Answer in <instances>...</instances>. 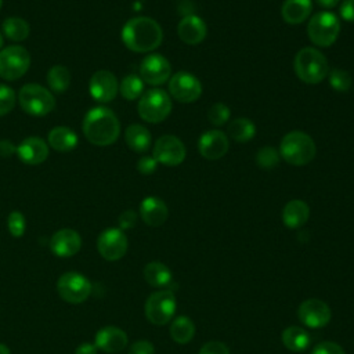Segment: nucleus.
<instances>
[{"instance_id":"f257e3e1","label":"nucleus","mask_w":354,"mask_h":354,"mask_svg":"<svg viewBox=\"0 0 354 354\" xmlns=\"http://www.w3.org/2000/svg\"><path fill=\"white\" fill-rule=\"evenodd\" d=\"M163 32L160 25L149 17H134L122 29L123 44L134 53H148L160 46Z\"/></svg>"},{"instance_id":"f03ea898","label":"nucleus","mask_w":354,"mask_h":354,"mask_svg":"<svg viewBox=\"0 0 354 354\" xmlns=\"http://www.w3.org/2000/svg\"><path fill=\"white\" fill-rule=\"evenodd\" d=\"M83 134L94 145L106 147L113 144L120 134V123L113 111L106 106L90 109L83 119Z\"/></svg>"},{"instance_id":"7ed1b4c3","label":"nucleus","mask_w":354,"mask_h":354,"mask_svg":"<svg viewBox=\"0 0 354 354\" xmlns=\"http://www.w3.org/2000/svg\"><path fill=\"white\" fill-rule=\"evenodd\" d=\"M293 65L297 77L307 84H317L329 73L326 57L314 47H304L299 50Z\"/></svg>"},{"instance_id":"20e7f679","label":"nucleus","mask_w":354,"mask_h":354,"mask_svg":"<svg viewBox=\"0 0 354 354\" xmlns=\"http://www.w3.org/2000/svg\"><path fill=\"white\" fill-rule=\"evenodd\" d=\"M317 153V147L313 138L303 131L288 133L279 145V155L285 162L293 166L310 163Z\"/></svg>"},{"instance_id":"39448f33","label":"nucleus","mask_w":354,"mask_h":354,"mask_svg":"<svg viewBox=\"0 0 354 354\" xmlns=\"http://www.w3.org/2000/svg\"><path fill=\"white\" fill-rule=\"evenodd\" d=\"M18 101L28 115L36 118L46 116L55 108V98L53 93L37 83L24 84L19 88Z\"/></svg>"},{"instance_id":"423d86ee","label":"nucleus","mask_w":354,"mask_h":354,"mask_svg":"<svg viewBox=\"0 0 354 354\" xmlns=\"http://www.w3.org/2000/svg\"><path fill=\"white\" fill-rule=\"evenodd\" d=\"M138 115L148 123L163 122L171 112L170 95L162 88H152L140 97Z\"/></svg>"},{"instance_id":"0eeeda50","label":"nucleus","mask_w":354,"mask_h":354,"mask_svg":"<svg viewBox=\"0 0 354 354\" xmlns=\"http://www.w3.org/2000/svg\"><path fill=\"white\" fill-rule=\"evenodd\" d=\"M340 32V22L333 12H317L307 25V35L310 40L318 47L332 46Z\"/></svg>"},{"instance_id":"6e6552de","label":"nucleus","mask_w":354,"mask_h":354,"mask_svg":"<svg viewBox=\"0 0 354 354\" xmlns=\"http://www.w3.org/2000/svg\"><path fill=\"white\" fill-rule=\"evenodd\" d=\"M176 296L170 289H160L151 293L145 301V317L153 325H166L176 313Z\"/></svg>"},{"instance_id":"1a4fd4ad","label":"nucleus","mask_w":354,"mask_h":354,"mask_svg":"<svg viewBox=\"0 0 354 354\" xmlns=\"http://www.w3.org/2000/svg\"><path fill=\"white\" fill-rule=\"evenodd\" d=\"M30 66V54L22 46H8L0 50V77L17 80L22 77Z\"/></svg>"},{"instance_id":"9d476101","label":"nucleus","mask_w":354,"mask_h":354,"mask_svg":"<svg viewBox=\"0 0 354 354\" xmlns=\"http://www.w3.org/2000/svg\"><path fill=\"white\" fill-rule=\"evenodd\" d=\"M57 292L62 300L79 304L88 299L91 293V282L80 272L68 271L58 278Z\"/></svg>"},{"instance_id":"9b49d317","label":"nucleus","mask_w":354,"mask_h":354,"mask_svg":"<svg viewBox=\"0 0 354 354\" xmlns=\"http://www.w3.org/2000/svg\"><path fill=\"white\" fill-rule=\"evenodd\" d=\"M127 236L120 228H106L97 238V250L108 261L122 259L127 252Z\"/></svg>"},{"instance_id":"f8f14e48","label":"nucleus","mask_w":354,"mask_h":354,"mask_svg":"<svg viewBox=\"0 0 354 354\" xmlns=\"http://www.w3.org/2000/svg\"><path fill=\"white\" fill-rule=\"evenodd\" d=\"M169 93L178 102L191 104L201 97L202 84L198 80V77L185 71H181L170 77Z\"/></svg>"},{"instance_id":"ddd939ff","label":"nucleus","mask_w":354,"mask_h":354,"mask_svg":"<svg viewBox=\"0 0 354 354\" xmlns=\"http://www.w3.org/2000/svg\"><path fill=\"white\" fill-rule=\"evenodd\" d=\"M158 163L177 166L185 159V147L180 138L171 134L159 137L153 145V155Z\"/></svg>"},{"instance_id":"4468645a","label":"nucleus","mask_w":354,"mask_h":354,"mask_svg":"<svg viewBox=\"0 0 354 354\" xmlns=\"http://www.w3.org/2000/svg\"><path fill=\"white\" fill-rule=\"evenodd\" d=\"M171 66L170 62L160 54H151L145 57L140 64V77L144 83L151 86H159L170 79Z\"/></svg>"},{"instance_id":"2eb2a0df","label":"nucleus","mask_w":354,"mask_h":354,"mask_svg":"<svg viewBox=\"0 0 354 354\" xmlns=\"http://www.w3.org/2000/svg\"><path fill=\"white\" fill-rule=\"evenodd\" d=\"M297 317L306 326L318 329L329 324L332 313L325 301L319 299H307L299 306Z\"/></svg>"},{"instance_id":"dca6fc26","label":"nucleus","mask_w":354,"mask_h":354,"mask_svg":"<svg viewBox=\"0 0 354 354\" xmlns=\"http://www.w3.org/2000/svg\"><path fill=\"white\" fill-rule=\"evenodd\" d=\"M88 91L97 102L106 104L112 101L119 91L118 79L112 72L106 69L97 71L90 77Z\"/></svg>"},{"instance_id":"f3484780","label":"nucleus","mask_w":354,"mask_h":354,"mask_svg":"<svg viewBox=\"0 0 354 354\" xmlns=\"http://www.w3.org/2000/svg\"><path fill=\"white\" fill-rule=\"evenodd\" d=\"M82 248V238L72 228H61L55 231L50 239V249L58 257H72Z\"/></svg>"},{"instance_id":"a211bd4d","label":"nucleus","mask_w":354,"mask_h":354,"mask_svg":"<svg viewBox=\"0 0 354 354\" xmlns=\"http://www.w3.org/2000/svg\"><path fill=\"white\" fill-rule=\"evenodd\" d=\"M198 149L199 153L207 160L220 159L228 151V138L220 130H209L201 136Z\"/></svg>"},{"instance_id":"6ab92c4d","label":"nucleus","mask_w":354,"mask_h":354,"mask_svg":"<svg viewBox=\"0 0 354 354\" xmlns=\"http://www.w3.org/2000/svg\"><path fill=\"white\" fill-rule=\"evenodd\" d=\"M129 343L127 335L123 329L118 326H104L101 328L94 337V344L98 350L104 353H119L122 351Z\"/></svg>"},{"instance_id":"aec40b11","label":"nucleus","mask_w":354,"mask_h":354,"mask_svg":"<svg viewBox=\"0 0 354 354\" xmlns=\"http://www.w3.org/2000/svg\"><path fill=\"white\" fill-rule=\"evenodd\" d=\"M17 155L26 165H40L48 156V145L40 137H26L17 147Z\"/></svg>"},{"instance_id":"412c9836","label":"nucleus","mask_w":354,"mask_h":354,"mask_svg":"<svg viewBox=\"0 0 354 354\" xmlns=\"http://www.w3.org/2000/svg\"><path fill=\"white\" fill-rule=\"evenodd\" d=\"M140 217L149 227L162 225L169 217L166 203L156 196H147L140 205Z\"/></svg>"},{"instance_id":"4be33fe9","label":"nucleus","mask_w":354,"mask_h":354,"mask_svg":"<svg viewBox=\"0 0 354 354\" xmlns=\"http://www.w3.org/2000/svg\"><path fill=\"white\" fill-rule=\"evenodd\" d=\"M177 33L184 43L198 44L206 37L207 29H206V24L198 15L189 14L181 18V21L178 22Z\"/></svg>"},{"instance_id":"5701e85b","label":"nucleus","mask_w":354,"mask_h":354,"mask_svg":"<svg viewBox=\"0 0 354 354\" xmlns=\"http://www.w3.org/2000/svg\"><path fill=\"white\" fill-rule=\"evenodd\" d=\"M310 217V207L304 201L293 199L289 201L282 209V221L288 228L303 227Z\"/></svg>"},{"instance_id":"b1692460","label":"nucleus","mask_w":354,"mask_h":354,"mask_svg":"<svg viewBox=\"0 0 354 354\" xmlns=\"http://www.w3.org/2000/svg\"><path fill=\"white\" fill-rule=\"evenodd\" d=\"M311 11V0H285L281 8L283 21L290 25H299L304 22L310 17Z\"/></svg>"},{"instance_id":"393cba45","label":"nucleus","mask_w":354,"mask_h":354,"mask_svg":"<svg viewBox=\"0 0 354 354\" xmlns=\"http://www.w3.org/2000/svg\"><path fill=\"white\" fill-rule=\"evenodd\" d=\"M47 140L48 145L58 152H69L75 149L79 142L77 134L66 126H57L51 129Z\"/></svg>"},{"instance_id":"a878e982","label":"nucleus","mask_w":354,"mask_h":354,"mask_svg":"<svg viewBox=\"0 0 354 354\" xmlns=\"http://www.w3.org/2000/svg\"><path fill=\"white\" fill-rule=\"evenodd\" d=\"M281 340H282V344L288 350H290L293 353H301L308 348V346L311 343V336L304 328L293 325V326H288L286 329H283V332L281 335Z\"/></svg>"},{"instance_id":"bb28decb","label":"nucleus","mask_w":354,"mask_h":354,"mask_svg":"<svg viewBox=\"0 0 354 354\" xmlns=\"http://www.w3.org/2000/svg\"><path fill=\"white\" fill-rule=\"evenodd\" d=\"M124 141L134 152H145L151 147V133L141 124H130L124 131Z\"/></svg>"},{"instance_id":"cd10ccee","label":"nucleus","mask_w":354,"mask_h":354,"mask_svg":"<svg viewBox=\"0 0 354 354\" xmlns=\"http://www.w3.org/2000/svg\"><path fill=\"white\" fill-rule=\"evenodd\" d=\"M144 279L153 288H166L170 285L173 275L166 264L151 261L144 267Z\"/></svg>"},{"instance_id":"c85d7f7f","label":"nucleus","mask_w":354,"mask_h":354,"mask_svg":"<svg viewBox=\"0 0 354 354\" xmlns=\"http://www.w3.org/2000/svg\"><path fill=\"white\" fill-rule=\"evenodd\" d=\"M170 337L178 344H187L195 336V325L187 315H180L171 321Z\"/></svg>"},{"instance_id":"c756f323","label":"nucleus","mask_w":354,"mask_h":354,"mask_svg":"<svg viewBox=\"0 0 354 354\" xmlns=\"http://www.w3.org/2000/svg\"><path fill=\"white\" fill-rule=\"evenodd\" d=\"M3 33L7 39L12 41H22L29 36L30 28L29 24L19 17H8L3 21L1 25Z\"/></svg>"},{"instance_id":"7c9ffc66","label":"nucleus","mask_w":354,"mask_h":354,"mask_svg":"<svg viewBox=\"0 0 354 354\" xmlns=\"http://www.w3.org/2000/svg\"><path fill=\"white\" fill-rule=\"evenodd\" d=\"M256 134V127L252 120L246 118L234 119L228 126V136L238 142H248Z\"/></svg>"},{"instance_id":"2f4dec72","label":"nucleus","mask_w":354,"mask_h":354,"mask_svg":"<svg viewBox=\"0 0 354 354\" xmlns=\"http://www.w3.org/2000/svg\"><path fill=\"white\" fill-rule=\"evenodd\" d=\"M47 83L51 91L64 93L71 84V73L62 65H54L47 72Z\"/></svg>"},{"instance_id":"473e14b6","label":"nucleus","mask_w":354,"mask_h":354,"mask_svg":"<svg viewBox=\"0 0 354 354\" xmlns=\"http://www.w3.org/2000/svg\"><path fill=\"white\" fill-rule=\"evenodd\" d=\"M142 90H144V82L138 75H134V73H130L126 77H123L119 86V91L122 97L129 101H133L141 97Z\"/></svg>"},{"instance_id":"72a5a7b5","label":"nucleus","mask_w":354,"mask_h":354,"mask_svg":"<svg viewBox=\"0 0 354 354\" xmlns=\"http://www.w3.org/2000/svg\"><path fill=\"white\" fill-rule=\"evenodd\" d=\"M328 75H329V83H330L332 88L339 93L347 91L353 84L351 75L344 69L336 68V69H332Z\"/></svg>"},{"instance_id":"f704fd0d","label":"nucleus","mask_w":354,"mask_h":354,"mask_svg":"<svg viewBox=\"0 0 354 354\" xmlns=\"http://www.w3.org/2000/svg\"><path fill=\"white\" fill-rule=\"evenodd\" d=\"M279 152L274 147H263L256 153V163L263 169H272L279 162Z\"/></svg>"},{"instance_id":"c9c22d12","label":"nucleus","mask_w":354,"mask_h":354,"mask_svg":"<svg viewBox=\"0 0 354 354\" xmlns=\"http://www.w3.org/2000/svg\"><path fill=\"white\" fill-rule=\"evenodd\" d=\"M231 111L230 108L223 102L213 104L207 111V119L213 126H223L230 119Z\"/></svg>"},{"instance_id":"e433bc0d","label":"nucleus","mask_w":354,"mask_h":354,"mask_svg":"<svg viewBox=\"0 0 354 354\" xmlns=\"http://www.w3.org/2000/svg\"><path fill=\"white\" fill-rule=\"evenodd\" d=\"M7 228L14 238H21L25 234V228H26L25 216L18 210L11 212L7 217Z\"/></svg>"},{"instance_id":"4c0bfd02","label":"nucleus","mask_w":354,"mask_h":354,"mask_svg":"<svg viewBox=\"0 0 354 354\" xmlns=\"http://www.w3.org/2000/svg\"><path fill=\"white\" fill-rule=\"evenodd\" d=\"M15 101L17 97L14 90L7 84L0 83V116H4L8 112H11L15 105Z\"/></svg>"},{"instance_id":"58836bf2","label":"nucleus","mask_w":354,"mask_h":354,"mask_svg":"<svg viewBox=\"0 0 354 354\" xmlns=\"http://www.w3.org/2000/svg\"><path fill=\"white\" fill-rule=\"evenodd\" d=\"M311 354H346L343 347L335 342H321L318 343Z\"/></svg>"},{"instance_id":"ea45409f","label":"nucleus","mask_w":354,"mask_h":354,"mask_svg":"<svg viewBox=\"0 0 354 354\" xmlns=\"http://www.w3.org/2000/svg\"><path fill=\"white\" fill-rule=\"evenodd\" d=\"M199 354H230V348L223 342L210 340L201 347Z\"/></svg>"},{"instance_id":"a19ab883","label":"nucleus","mask_w":354,"mask_h":354,"mask_svg":"<svg viewBox=\"0 0 354 354\" xmlns=\"http://www.w3.org/2000/svg\"><path fill=\"white\" fill-rule=\"evenodd\" d=\"M127 354H155V347L149 340H137L129 347Z\"/></svg>"},{"instance_id":"79ce46f5","label":"nucleus","mask_w":354,"mask_h":354,"mask_svg":"<svg viewBox=\"0 0 354 354\" xmlns=\"http://www.w3.org/2000/svg\"><path fill=\"white\" fill-rule=\"evenodd\" d=\"M158 162L155 160L153 156H142L138 162H137V170L144 174V176H149L156 170Z\"/></svg>"},{"instance_id":"37998d69","label":"nucleus","mask_w":354,"mask_h":354,"mask_svg":"<svg viewBox=\"0 0 354 354\" xmlns=\"http://www.w3.org/2000/svg\"><path fill=\"white\" fill-rule=\"evenodd\" d=\"M118 223H119V228H120L122 231H123V230H130V228H133V227L136 225V223H137V213H136L134 210H131V209L124 210V212L119 216Z\"/></svg>"},{"instance_id":"c03bdc74","label":"nucleus","mask_w":354,"mask_h":354,"mask_svg":"<svg viewBox=\"0 0 354 354\" xmlns=\"http://www.w3.org/2000/svg\"><path fill=\"white\" fill-rule=\"evenodd\" d=\"M339 14L344 21L354 22V0H344L339 7Z\"/></svg>"},{"instance_id":"a18cd8bd","label":"nucleus","mask_w":354,"mask_h":354,"mask_svg":"<svg viewBox=\"0 0 354 354\" xmlns=\"http://www.w3.org/2000/svg\"><path fill=\"white\" fill-rule=\"evenodd\" d=\"M97 351H98V348L94 343L84 342V343H82L80 346L76 347L75 354H97Z\"/></svg>"},{"instance_id":"49530a36","label":"nucleus","mask_w":354,"mask_h":354,"mask_svg":"<svg viewBox=\"0 0 354 354\" xmlns=\"http://www.w3.org/2000/svg\"><path fill=\"white\" fill-rule=\"evenodd\" d=\"M12 153H17V147H14L8 140L0 141V156H10Z\"/></svg>"},{"instance_id":"de8ad7c7","label":"nucleus","mask_w":354,"mask_h":354,"mask_svg":"<svg viewBox=\"0 0 354 354\" xmlns=\"http://www.w3.org/2000/svg\"><path fill=\"white\" fill-rule=\"evenodd\" d=\"M321 7L324 8H333L335 6H337L339 0H315Z\"/></svg>"},{"instance_id":"09e8293b","label":"nucleus","mask_w":354,"mask_h":354,"mask_svg":"<svg viewBox=\"0 0 354 354\" xmlns=\"http://www.w3.org/2000/svg\"><path fill=\"white\" fill-rule=\"evenodd\" d=\"M0 354H11L10 348L4 343H0Z\"/></svg>"},{"instance_id":"8fccbe9b","label":"nucleus","mask_w":354,"mask_h":354,"mask_svg":"<svg viewBox=\"0 0 354 354\" xmlns=\"http://www.w3.org/2000/svg\"><path fill=\"white\" fill-rule=\"evenodd\" d=\"M1 47H3V35L0 33V50H1Z\"/></svg>"},{"instance_id":"3c124183","label":"nucleus","mask_w":354,"mask_h":354,"mask_svg":"<svg viewBox=\"0 0 354 354\" xmlns=\"http://www.w3.org/2000/svg\"><path fill=\"white\" fill-rule=\"evenodd\" d=\"M1 6H3V0H0V10H1Z\"/></svg>"}]
</instances>
